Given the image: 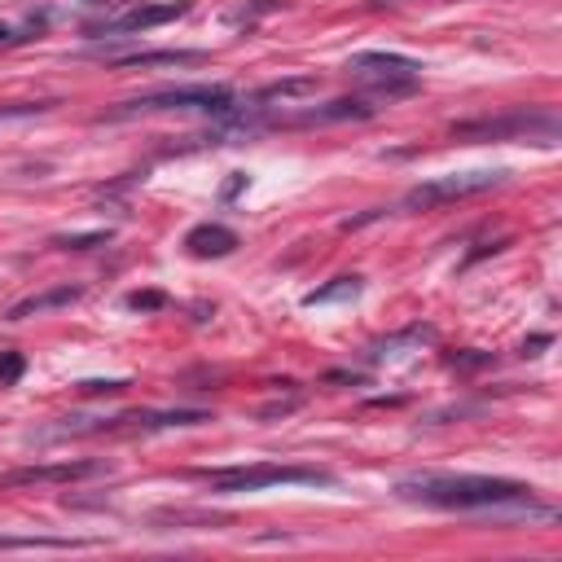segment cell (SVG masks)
Listing matches in <instances>:
<instances>
[{
  "label": "cell",
  "mask_w": 562,
  "mask_h": 562,
  "mask_svg": "<svg viewBox=\"0 0 562 562\" xmlns=\"http://www.w3.org/2000/svg\"><path fill=\"white\" fill-rule=\"evenodd\" d=\"M79 294H83V285H57L48 294H31V299L9 307V321H26V316H40V312H53V307H70Z\"/></svg>",
  "instance_id": "cell-13"
},
{
  "label": "cell",
  "mask_w": 562,
  "mask_h": 562,
  "mask_svg": "<svg viewBox=\"0 0 562 562\" xmlns=\"http://www.w3.org/2000/svg\"><path fill=\"white\" fill-rule=\"evenodd\" d=\"M184 250L198 255V259H220V255H233L237 250V233L224 228V224H198V228H189Z\"/></svg>",
  "instance_id": "cell-12"
},
{
  "label": "cell",
  "mask_w": 562,
  "mask_h": 562,
  "mask_svg": "<svg viewBox=\"0 0 562 562\" xmlns=\"http://www.w3.org/2000/svg\"><path fill=\"white\" fill-rule=\"evenodd\" d=\"M400 501L430 505V509H474V514H496V518H544L553 522L558 509L540 505L536 492L518 479H492V474H408L395 483Z\"/></svg>",
  "instance_id": "cell-1"
},
{
  "label": "cell",
  "mask_w": 562,
  "mask_h": 562,
  "mask_svg": "<svg viewBox=\"0 0 562 562\" xmlns=\"http://www.w3.org/2000/svg\"><path fill=\"white\" fill-rule=\"evenodd\" d=\"M505 171H465V176H435L426 184H417L413 193H404V211H417V206H439V202H452V198H470V193H483L492 184H501Z\"/></svg>",
  "instance_id": "cell-7"
},
{
  "label": "cell",
  "mask_w": 562,
  "mask_h": 562,
  "mask_svg": "<svg viewBox=\"0 0 562 562\" xmlns=\"http://www.w3.org/2000/svg\"><path fill=\"white\" fill-rule=\"evenodd\" d=\"M53 241L66 246V250H88V246H105L110 233H79V237H53Z\"/></svg>",
  "instance_id": "cell-17"
},
{
  "label": "cell",
  "mask_w": 562,
  "mask_h": 562,
  "mask_svg": "<svg viewBox=\"0 0 562 562\" xmlns=\"http://www.w3.org/2000/svg\"><path fill=\"white\" fill-rule=\"evenodd\" d=\"M193 479H202L211 492H263V487H281V483H307V487H329L334 474L321 465H277V461H259V465H220V470H193Z\"/></svg>",
  "instance_id": "cell-2"
},
{
  "label": "cell",
  "mask_w": 562,
  "mask_h": 562,
  "mask_svg": "<svg viewBox=\"0 0 562 562\" xmlns=\"http://www.w3.org/2000/svg\"><path fill=\"white\" fill-rule=\"evenodd\" d=\"M9 40H18V35H13L9 26H0V44H9Z\"/></svg>",
  "instance_id": "cell-20"
},
{
  "label": "cell",
  "mask_w": 562,
  "mask_h": 562,
  "mask_svg": "<svg viewBox=\"0 0 562 562\" xmlns=\"http://www.w3.org/2000/svg\"><path fill=\"white\" fill-rule=\"evenodd\" d=\"M457 140H531L540 136V145L558 140V114L553 110H509V114H487V119H465L452 123Z\"/></svg>",
  "instance_id": "cell-3"
},
{
  "label": "cell",
  "mask_w": 562,
  "mask_h": 562,
  "mask_svg": "<svg viewBox=\"0 0 562 562\" xmlns=\"http://www.w3.org/2000/svg\"><path fill=\"white\" fill-rule=\"evenodd\" d=\"M105 474V461H57V465H26L4 474V483H79V479H97Z\"/></svg>",
  "instance_id": "cell-10"
},
{
  "label": "cell",
  "mask_w": 562,
  "mask_h": 562,
  "mask_svg": "<svg viewBox=\"0 0 562 562\" xmlns=\"http://www.w3.org/2000/svg\"><path fill=\"white\" fill-rule=\"evenodd\" d=\"M22 373V356H0V382H18Z\"/></svg>",
  "instance_id": "cell-18"
},
{
  "label": "cell",
  "mask_w": 562,
  "mask_h": 562,
  "mask_svg": "<svg viewBox=\"0 0 562 562\" xmlns=\"http://www.w3.org/2000/svg\"><path fill=\"white\" fill-rule=\"evenodd\" d=\"M154 110H211V114H233L237 92L228 83H180V88H149L132 101H123L119 114H154Z\"/></svg>",
  "instance_id": "cell-4"
},
{
  "label": "cell",
  "mask_w": 562,
  "mask_h": 562,
  "mask_svg": "<svg viewBox=\"0 0 562 562\" xmlns=\"http://www.w3.org/2000/svg\"><path fill=\"white\" fill-rule=\"evenodd\" d=\"M189 4H136L119 18H105V22H92L88 35H132V31H149V26H162L171 18H180Z\"/></svg>",
  "instance_id": "cell-8"
},
{
  "label": "cell",
  "mask_w": 562,
  "mask_h": 562,
  "mask_svg": "<svg viewBox=\"0 0 562 562\" xmlns=\"http://www.w3.org/2000/svg\"><path fill=\"white\" fill-rule=\"evenodd\" d=\"M316 88H321L316 75H294V79H277V83L259 88L255 101H303V97H312Z\"/></svg>",
  "instance_id": "cell-14"
},
{
  "label": "cell",
  "mask_w": 562,
  "mask_h": 562,
  "mask_svg": "<svg viewBox=\"0 0 562 562\" xmlns=\"http://www.w3.org/2000/svg\"><path fill=\"white\" fill-rule=\"evenodd\" d=\"M119 70H140V66H193L206 61L202 48H162V53H101Z\"/></svg>",
  "instance_id": "cell-11"
},
{
  "label": "cell",
  "mask_w": 562,
  "mask_h": 562,
  "mask_svg": "<svg viewBox=\"0 0 562 562\" xmlns=\"http://www.w3.org/2000/svg\"><path fill=\"white\" fill-rule=\"evenodd\" d=\"M347 70H356L360 79H369L373 92L386 97V101L417 92V75H422V66L413 57H400V53H351L347 57Z\"/></svg>",
  "instance_id": "cell-6"
},
{
  "label": "cell",
  "mask_w": 562,
  "mask_h": 562,
  "mask_svg": "<svg viewBox=\"0 0 562 562\" xmlns=\"http://www.w3.org/2000/svg\"><path fill=\"white\" fill-rule=\"evenodd\" d=\"M127 307H136V312L140 307H162V294H140L136 290V294H127Z\"/></svg>",
  "instance_id": "cell-19"
},
{
  "label": "cell",
  "mask_w": 562,
  "mask_h": 562,
  "mask_svg": "<svg viewBox=\"0 0 562 562\" xmlns=\"http://www.w3.org/2000/svg\"><path fill=\"white\" fill-rule=\"evenodd\" d=\"M211 422L198 408H167V413H119V417H101V422H70L57 426L53 435H149V430H171V426H198Z\"/></svg>",
  "instance_id": "cell-5"
},
{
  "label": "cell",
  "mask_w": 562,
  "mask_h": 562,
  "mask_svg": "<svg viewBox=\"0 0 562 562\" xmlns=\"http://www.w3.org/2000/svg\"><path fill=\"white\" fill-rule=\"evenodd\" d=\"M369 114H373L369 101L342 97V101L312 105V110H299V114H277L272 123H277V127H321V123H347V119H369Z\"/></svg>",
  "instance_id": "cell-9"
},
{
  "label": "cell",
  "mask_w": 562,
  "mask_h": 562,
  "mask_svg": "<svg viewBox=\"0 0 562 562\" xmlns=\"http://www.w3.org/2000/svg\"><path fill=\"white\" fill-rule=\"evenodd\" d=\"M356 290H360L356 277H338V285H329V290H312L307 303H329V299H342V294H356Z\"/></svg>",
  "instance_id": "cell-16"
},
{
  "label": "cell",
  "mask_w": 562,
  "mask_h": 562,
  "mask_svg": "<svg viewBox=\"0 0 562 562\" xmlns=\"http://www.w3.org/2000/svg\"><path fill=\"white\" fill-rule=\"evenodd\" d=\"M97 540H79V536H13L0 531V549H92Z\"/></svg>",
  "instance_id": "cell-15"
}]
</instances>
